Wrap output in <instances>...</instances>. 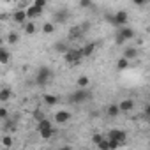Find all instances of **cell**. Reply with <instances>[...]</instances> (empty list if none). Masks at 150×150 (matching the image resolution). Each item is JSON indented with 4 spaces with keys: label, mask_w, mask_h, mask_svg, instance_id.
Listing matches in <instances>:
<instances>
[{
    "label": "cell",
    "mask_w": 150,
    "mask_h": 150,
    "mask_svg": "<svg viewBox=\"0 0 150 150\" xmlns=\"http://www.w3.org/2000/svg\"><path fill=\"white\" fill-rule=\"evenodd\" d=\"M42 32H44V34H53V32H55V23H51V21L44 23V25H42Z\"/></svg>",
    "instance_id": "d4e9b609"
},
{
    "label": "cell",
    "mask_w": 150,
    "mask_h": 150,
    "mask_svg": "<svg viewBox=\"0 0 150 150\" xmlns=\"http://www.w3.org/2000/svg\"><path fill=\"white\" fill-rule=\"evenodd\" d=\"M9 60H11L9 50L4 48V46H0V64H9Z\"/></svg>",
    "instance_id": "2e32d148"
},
{
    "label": "cell",
    "mask_w": 150,
    "mask_h": 150,
    "mask_svg": "<svg viewBox=\"0 0 150 150\" xmlns=\"http://www.w3.org/2000/svg\"><path fill=\"white\" fill-rule=\"evenodd\" d=\"M2 145L7 146V148L13 146V136H4V138H2Z\"/></svg>",
    "instance_id": "f1b7e54d"
},
{
    "label": "cell",
    "mask_w": 150,
    "mask_h": 150,
    "mask_svg": "<svg viewBox=\"0 0 150 150\" xmlns=\"http://www.w3.org/2000/svg\"><path fill=\"white\" fill-rule=\"evenodd\" d=\"M7 117H9V111L6 108H0V120H6Z\"/></svg>",
    "instance_id": "1f68e13d"
},
{
    "label": "cell",
    "mask_w": 150,
    "mask_h": 150,
    "mask_svg": "<svg viewBox=\"0 0 150 150\" xmlns=\"http://www.w3.org/2000/svg\"><path fill=\"white\" fill-rule=\"evenodd\" d=\"M118 108H120V111H131L134 108V101L132 99H124V101L118 103Z\"/></svg>",
    "instance_id": "9a60e30c"
},
{
    "label": "cell",
    "mask_w": 150,
    "mask_h": 150,
    "mask_svg": "<svg viewBox=\"0 0 150 150\" xmlns=\"http://www.w3.org/2000/svg\"><path fill=\"white\" fill-rule=\"evenodd\" d=\"M25 13H27V20H35V18L42 13V9H39V7H35V6L32 4L30 7H27V9H25Z\"/></svg>",
    "instance_id": "30bf717a"
},
{
    "label": "cell",
    "mask_w": 150,
    "mask_h": 150,
    "mask_svg": "<svg viewBox=\"0 0 150 150\" xmlns=\"http://www.w3.org/2000/svg\"><path fill=\"white\" fill-rule=\"evenodd\" d=\"M69 120H71V113H69L67 110H60V111L55 113V122H57L58 125H64V124H67Z\"/></svg>",
    "instance_id": "ba28073f"
},
{
    "label": "cell",
    "mask_w": 150,
    "mask_h": 150,
    "mask_svg": "<svg viewBox=\"0 0 150 150\" xmlns=\"http://www.w3.org/2000/svg\"><path fill=\"white\" fill-rule=\"evenodd\" d=\"M103 138H104V136L97 132V134H94V136H92V143H94V145H97V143H99V141H101Z\"/></svg>",
    "instance_id": "d6a6232c"
},
{
    "label": "cell",
    "mask_w": 150,
    "mask_h": 150,
    "mask_svg": "<svg viewBox=\"0 0 150 150\" xmlns=\"http://www.w3.org/2000/svg\"><path fill=\"white\" fill-rule=\"evenodd\" d=\"M4 2H9V0H4Z\"/></svg>",
    "instance_id": "f35d334b"
},
{
    "label": "cell",
    "mask_w": 150,
    "mask_h": 150,
    "mask_svg": "<svg viewBox=\"0 0 150 150\" xmlns=\"http://www.w3.org/2000/svg\"><path fill=\"white\" fill-rule=\"evenodd\" d=\"M4 129H6V131H11V132H13V131L16 129V125H14V122H13V120H9V117L6 118V124H4Z\"/></svg>",
    "instance_id": "4316f807"
},
{
    "label": "cell",
    "mask_w": 150,
    "mask_h": 150,
    "mask_svg": "<svg viewBox=\"0 0 150 150\" xmlns=\"http://www.w3.org/2000/svg\"><path fill=\"white\" fill-rule=\"evenodd\" d=\"M81 58H83V51H81V48H69V50L64 53V60H65L67 64H71V65L80 64Z\"/></svg>",
    "instance_id": "6da1fadb"
},
{
    "label": "cell",
    "mask_w": 150,
    "mask_h": 150,
    "mask_svg": "<svg viewBox=\"0 0 150 150\" xmlns=\"http://www.w3.org/2000/svg\"><path fill=\"white\" fill-rule=\"evenodd\" d=\"M85 35V32L81 30V27L80 25H74V27H71V30H69V34H67V39L69 41H78V39H81Z\"/></svg>",
    "instance_id": "8992f818"
},
{
    "label": "cell",
    "mask_w": 150,
    "mask_h": 150,
    "mask_svg": "<svg viewBox=\"0 0 150 150\" xmlns=\"http://www.w3.org/2000/svg\"><path fill=\"white\" fill-rule=\"evenodd\" d=\"M37 132H39V134H41V138H44V139L51 138V136H53L51 120H48V118H41V120H39V124H37Z\"/></svg>",
    "instance_id": "277c9868"
},
{
    "label": "cell",
    "mask_w": 150,
    "mask_h": 150,
    "mask_svg": "<svg viewBox=\"0 0 150 150\" xmlns=\"http://www.w3.org/2000/svg\"><path fill=\"white\" fill-rule=\"evenodd\" d=\"M106 113H108V117H111V118L118 117V113H120V108H118V104H110V106L106 108Z\"/></svg>",
    "instance_id": "ac0fdd59"
},
{
    "label": "cell",
    "mask_w": 150,
    "mask_h": 150,
    "mask_svg": "<svg viewBox=\"0 0 150 150\" xmlns=\"http://www.w3.org/2000/svg\"><path fill=\"white\" fill-rule=\"evenodd\" d=\"M90 97H92V94H90L88 90L78 88L76 92H72V94L69 96V103H72V104H83V103H87Z\"/></svg>",
    "instance_id": "3957f363"
},
{
    "label": "cell",
    "mask_w": 150,
    "mask_h": 150,
    "mask_svg": "<svg viewBox=\"0 0 150 150\" xmlns=\"http://www.w3.org/2000/svg\"><path fill=\"white\" fill-rule=\"evenodd\" d=\"M80 27H81V30H83V32H88V30H90V23H88V21H85V23H81Z\"/></svg>",
    "instance_id": "e575fe53"
},
{
    "label": "cell",
    "mask_w": 150,
    "mask_h": 150,
    "mask_svg": "<svg viewBox=\"0 0 150 150\" xmlns=\"http://www.w3.org/2000/svg\"><path fill=\"white\" fill-rule=\"evenodd\" d=\"M34 118L39 122V120H41V118H44V117H42V113H41L39 110H35V111H34Z\"/></svg>",
    "instance_id": "d590c367"
},
{
    "label": "cell",
    "mask_w": 150,
    "mask_h": 150,
    "mask_svg": "<svg viewBox=\"0 0 150 150\" xmlns=\"http://www.w3.org/2000/svg\"><path fill=\"white\" fill-rule=\"evenodd\" d=\"M6 39H7V42H9V44H16V42L20 41V35H18L16 32H9Z\"/></svg>",
    "instance_id": "603a6c76"
},
{
    "label": "cell",
    "mask_w": 150,
    "mask_h": 150,
    "mask_svg": "<svg viewBox=\"0 0 150 150\" xmlns=\"http://www.w3.org/2000/svg\"><path fill=\"white\" fill-rule=\"evenodd\" d=\"M46 4H48V0H34V6L39 7V9H44Z\"/></svg>",
    "instance_id": "f546056e"
},
{
    "label": "cell",
    "mask_w": 150,
    "mask_h": 150,
    "mask_svg": "<svg viewBox=\"0 0 150 150\" xmlns=\"http://www.w3.org/2000/svg\"><path fill=\"white\" fill-rule=\"evenodd\" d=\"M21 27H23V32H25L27 35H32V34H35V30H37V27H35L34 20H27Z\"/></svg>",
    "instance_id": "4fadbf2b"
},
{
    "label": "cell",
    "mask_w": 150,
    "mask_h": 150,
    "mask_svg": "<svg viewBox=\"0 0 150 150\" xmlns=\"http://www.w3.org/2000/svg\"><path fill=\"white\" fill-rule=\"evenodd\" d=\"M108 143H110V150H115V148H118V146H122L118 141H115V139H108Z\"/></svg>",
    "instance_id": "4dcf8cb0"
},
{
    "label": "cell",
    "mask_w": 150,
    "mask_h": 150,
    "mask_svg": "<svg viewBox=\"0 0 150 150\" xmlns=\"http://www.w3.org/2000/svg\"><path fill=\"white\" fill-rule=\"evenodd\" d=\"M124 57H125L127 60H132V58L138 57V50H136V48H125V50H124Z\"/></svg>",
    "instance_id": "d6986e66"
},
{
    "label": "cell",
    "mask_w": 150,
    "mask_h": 150,
    "mask_svg": "<svg viewBox=\"0 0 150 150\" xmlns=\"http://www.w3.org/2000/svg\"><path fill=\"white\" fill-rule=\"evenodd\" d=\"M16 23H20V25H23L25 21H27V13H25V9H18V11H14V14L11 16Z\"/></svg>",
    "instance_id": "7c38bea8"
},
{
    "label": "cell",
    "mask_w": 150,
    "mask_h": 150,
    "mask_svg": "<svg viewBox=\"0 0 150 150\" xmlns=\"http://www.w3.org/2000/svg\"><path fill=\"white\" fill-rule=\"evenodd\" d=\"M9 20H11L9 13H0V21H9Z\"/></svg>",
    "instance_id": "836d02e7"
},
{
    "label": "cell",
    "mask_w": 150,
    "mask_h": 150,
    "mask_svg": "<svg viewBox=\"0 0 150 150\" xmlns=\"http://www.w3.org/2000/svg\"><path fill=\"white\" fill-rule=\"evenodd\" d=\"M104 20L111 25V27H115V14H111V13H106L104 14Z\"/></svg>",
    "instance_id": "83f0119b"
},
{
    "label": "cell",
    "mask_w": 150,
    "mask_h": 150,
    "mask_svg": "<svg viewBox=\"0 0 150 150\" xmlns=\"http://www.w3.org/2000/svg\"><path fill=\"white\" fill-rule=\"evenodd\" d=\"M131 2H132V4H136V6H145L148 0H131Z\"/></svg>",
    "instance_id": "8d00e7d4"
},
{
    "label": "cell",
    "mask_w": 150,
    "mask_h": 150,
    "mask_svg": "<svg viewBox=\"0 0 150 150\" xmlns=\"http://www.w3.org/2000/svg\"><path fill=\"white\" fill-rule=\"evenodd\" d=\"M0 46H2V37H0Z\"/></svg>",
    "instance_id": "74e56055"
},
{
    "label": "cell",
    "mask_w": 150,
    "mask_h": 150,
    "mask_svg": "<svg viewBox=\"0 0 150 150\" xmlns=\"http://www.w3.org/2000/svg\"><path fill=\"white\" fill-rule=\"evenodd\" d=\"M96 48H97V44H96V42H88L87 46H83V48H81V51H83V57H90V55H94Z\"/></svg>",
    "instance_id": "e0dca14e"
},
{
    "label": "cell",
    "mask_w": 150,
    "mask_h": 150,
    "mask_svg": "<svg viewBox=\"0 0 150 150\" xmlns=\"http://www.w3.org/2000/svg\"><path fill=\"white\" fill-rule=\"evenodd\" d=\"M51 78H53V72H51V69H50L48 65H41V67L37 69V74H35V81H37V85L44 87Z\"/></svg>",
    "instance_id": "7a4b0ae2"
},
{
    "label": "cell",
    "mask_w": 150,
    "mask_h": 150,
    "mask_svg": "<svg viewBox=\"0 0 150 150\" xmlns=\"http://www.w3.org/2000/svg\"><path fill=\"white\" fill-rule=\"evenodd\" d=\"M76 83H78V88H85V87H88L90 80H88V76H80Z\"/></svg>",
    "instance_id": "cb8c5ba5"
},
{
    "label": "cell",
    "mask_w": 150,
    "mask_h": 150,
    "mask_svg": "<svg viewBox=\"0 0 150 150\" xmlns=\"http://www.w3.org/2000/svg\"><path fill=\"white\" fill-rule=\"evenodd\" d=\"M125 131H122V129H111V131H108V139H115V141H118L120 145H124V141H125Z\"/></svg>",
    "instance_id": "5b68a950"
},
{
    "label": "cell",
    "mask_w": 150,
    "mask_h": 150,
    "mask_svg": "<svg viewBox=\"0 0 150 150\" xmlns=\"http://www.w3.org/2000/svg\"><path fill=\"white\" fill-rule=\"evenodd\" d=\"M127 67H129V60H127L125 57H122V58L117 60V69H118V71H125Z\"/></svg>",
    "instance_id": "44dd1931"
},
{
    "label": "cell",
    "mask_w": 150,
    "mask_h": 150,
    "mask_svg": "<svg viewBox=\"0 0 150 150\" xmlns=\"http://www.w3.org/2000/svg\"><path fill=\"white\" fill-rule=\"evenodd\" d=\"M127 13L125 11H118V13H115V27H122V25H125L127 23Z\"/></svg>",
    "instance_id": "8fae6325"
},
{
    "label": "cell",
    "mask_w": 150,
    "mask_h": 150,
    "mask_svg": "<svg viewBox=\"0 0 150 150\" xmlns=\"http://www.w3.org/2000/svg\"><path fill=\"white\" fill-rule=\"evenodd\" d=\"M117 35H120L124 41H129V39H134V30H132V28H129V27H125V25H122Z\"/></svg>",
    "instance_id": "9c48e42d"
},
{
    "label": "cell",
    "mask_w": 150,
    "mask_h": 150,
    "mask_svg": "<svg viewBox=\"0 0 150 150\" xmlns=\"http://www.w3.org/2000/svg\"><path fill=\"white\" fill-rule=\"evenodd\" d=\"M67 20H69V11L67 9H58L53 16V23H58V25H64Z\"/></svg>",
    "instance_id": "52a82bcc"
},
{
    "label": "cell",
    "mask_w": 150,
    "mask_h": 150,
    "mask_svg": "<svg viewBox=\"0 0 150 150\" xmlns=\"http://www.w3.org/2000/svg\"><path fill=\"white\" fill-rule=\"evenodd\" d=\"M90 7H94L92 0H80V9H90Z\"/></svg>",
    "instance_id": "484cf974"
},
{
    "label": "cell",
    "mask_w": 150,
    "mask_h": 150,
    "mask_svg": "<svg viewBox=\"0 0 150 150\" xmlns=\"http://www.w3.org/2000/svg\"><path fill=\"white\" fill-rule=\"evenodd\" d=\"M44 103H46L48 106H55V104L58 103V97H57V96H50V94H46V96H44Z\"/></svg>",
    "instance_id": "7402d4cb"
},
{
    "label": "cell",
    "mask_w": 150,
    "mask_h": 150,
    "mask_svg": "<svg viewBox=\"0 0 150 150\" xmlns=\"http://www.w3.org/2000/svg\"><path fill=\"white\" fill-rule=\"evenodd\" d=\"M11 96H13L11 88H2V90H0V101H2V103H7L11 99Z\"/></svg>",
    "instance_id": "ffe728a7"
},
{
    "label": "cell",
    "mask_w": 150,
    "mask_h": 150,
    "mask_svg": "<svg viewBox=\"0 0 150 150\" xmlns=\"http://www.w3.org/2000/svg\"><path fill=\"white\" fill-rule=\"evenodd\" d=\"M67 50H69V42L67 41H58V42L53 44V51H57V53H62L64 55Z\"/></svg>",
    "instance_id": "5bb4252c"
}]
</instances>
